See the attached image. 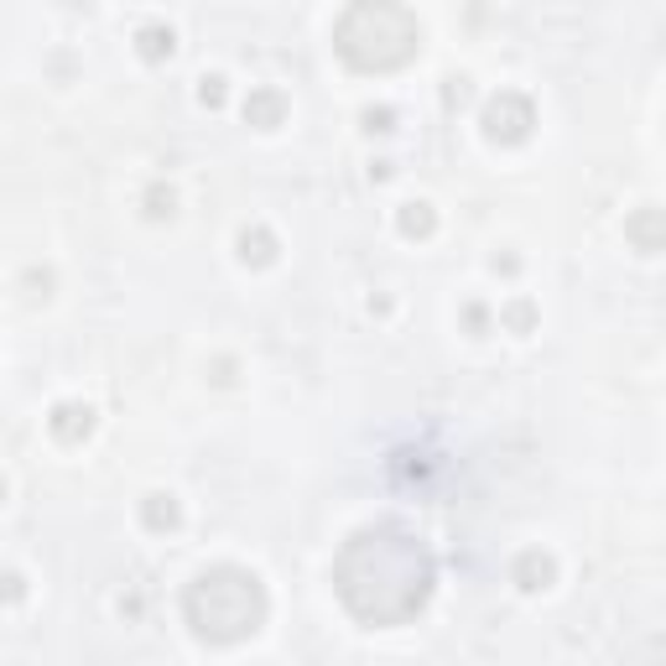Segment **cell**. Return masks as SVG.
<instances>
[{
  "mask_svg": "<svg viewBox=\"0 0 666 666\" xmlns=\"http://www.w3.org/2000/svg\"><path fill=\"white\" fill-rule=\"evenodd\" d=\"M432 584H437V563H432L428 542H417L396 521L354 531L333 557V593L370 630L412 625L428 609Z\"/></svg>",
  "mask_w": 666,
  "mask_h": 666,
  "instance_id": "1",
  "label": "cell"
},
{
  "mask_svg": "<svg viewBox=\"0 0 666 666\" xmlns=\"http://www.w3.org/2000/svg\"><path fill=\"white\" fill-rule=\"evenodd\" d=\"M266 614H271L266 584L251 568H235V563L203 568L193 584L182 588V620L209 646H240V641H251L255 630L266 625Z\"/></svg>",
  "mask_w": 666,
  "mask_h": 666,
  "instance_id": "2",
  "label": "cell"
},
{
  "mask_svg": "<svg viewBox=\"0 0 666 666\" xmlns=\"http://www.w3.org/2000/svg\"><path fill=\"white\" fill-rule=\"evenodd\" d=\"M422 47V21L407 0H349L333 21V53L354 74H396Z\"/></svg>",
  "mask_w": 666,
  "mask_h": 666,
  "instance_id": "3",
  "label": "cell"
},
{
  "mask_svg": "<svg viewBox=\"0 0 666 666\" xmlns=\"http://www.w3.org/2000/svg\"><path fill=\"white\" fill-rule=\"evenodd\" d=\"M479 125H485V136H490L495 146H521V141L531 136V125H536V104H531L526 95H515V89H500V95L485 104Z\"/></svg>",
  "mask_w": 666,
  "mask_h": 666,
  "instance_id": "4",
  "label": "cell"
},
{
  "mask_svg": "<svg viewBox=\"0 0 666 666\" xmlns=\"http://www.w3.org/2000/svg\"><path fill=\"white\" fill-rule=\"evenodd\" d=\"M625 240H630V251H641V255H662L666 251V209H630L625 214Z\"/></svg>",
  "mask_w": 666,
  "mask_h": 666,
  "instance_id": "5",
  "label": "cell"
},
{
  "mask_svg": "<svg viewBox=\"0 0 666 666\" xmlns=\"http://www.w3.org/2000/svg\"><path fill=\"white\" fill-rule=\"evenodd\" d=\"M47 432H53L58 443H68V448H79L84 437L95 432V407H89V401H58L53 417H47Z\"/></svg>",
  "mask_w": 666,
  "mask_h": 666,
  "instance_id": "6",
  "label": "cell"
},
{
  "mask_svg": "<svg viewBox=\"0 0 666 666\" xmlns=\"http://www.w3.org/2000/svg\"><path fill=\"white\" fill-rule=\"evenodd\" d=\"M510 584L521 588V593H542V588L557 584V563H552L542 547H531L515 557V568H510Z\"/></svg>",
  "mask_w": 666,
  "mask_h": 666,
  "instance_id": "7",
  "label": "cell"
},
{
  "mask_svg": "<svg viewBox=\"0 0 666 666\" xmlns=\"http://www.w3.org/2000/svg\"><path fill=\"white\" fill-rule=\"evenodd\" d=\"M281 120H287V95L281 89H251V99H245V125L276 131Z\"/></svg>",
  "mask_w": 666,
  "mask_h": 666,
  "instance_id": "8",
  "label": "cell"
},
{
  "mask_svg": "<svg viewBox=\"0 0 666 666\" xmlns=\"http://www.w3.org/2000/svg\"><path fill=\"white\" fill-rule=\"evenodd\" d=\"M276 251H281V245H276V235L266 224H245V230H240V260H245V266H271Z\"/></svg>",
  "mask_w": 666,
  "mask_h": 666,
  "instance_id": "9",
  "label": "cell"
},
{
  "mask_svg": "<svg viewBox=\"0 0 666 666\" xmlns=\"http://www.w3.org/2000/svg\"><path fill=\"white\" fill-rule=\"evenodd\" d=\"M141 521H146V531H177L182 526V506L173 495H146L141 500Z\"/></svg>",
  "mask_w": 666,
  "mask_h": 666,
  "instance_id": "10",
  "label": "cell"
},
{
  "mask_svg": "<svg viewBox=\"0 0 666 666\" xmlns=\"http://www.w3.org/2000/svg\"><path fill=\"white\" fill-rule=\"evenodd\" d=\"M396 230H401L407 240H428L432 230H437V214H432V203H422V198H417V203H401V214H396Z\"/></svg>",
  "mask_w": 666,
  "mask_h": 666,
  "instance_id": "11",
  "label": "cell"
},
{
  "mask_svg": "<svg viewBox=\"0 0 666 666\" xmlns=\"http://www.w3.org/2000/svg\"><path fill=\"white\" fill-rule=\"evenodd\" d=\"M136 53L146 63H167L177 53V37H173V26H141L136 32Z\"/></svg>",
  "mask_w": 666,
  "mask_h": 666,
  "instance_id": "12",
  "label": "cell"
},
{
  "mask_svg": "<svg viewBox=\"0 0 666 666\" xmlns=\"http://www.w3.org/2000/svg\"><path fill=\"white\" fill-rule=\"evenodd\" d=\"M141 203H146V219H157V224H162V219H173V214H177V193L167 188V182H152Z\"/></svg>",
  "mask_w": 666,
  "mask_h": 666,
  "instance_id": "13",
  "label": "cell"
},
{
  "mask_svg": "<svg viewBox=\"0 0 666 666\" xmlns=\"http://www.w3.org/2000/svg\"><path fill=\"white\" fill-rule=\"evenodd\" d=\"M506 323H510L515 333H526L531 323H536V308H531V302H510V308H506Z\"/></svg>",
  "mask_w": 666,
  "mask_h": 666,
  "instance_id": "14",
  "label": "cell"
},
{
  "mask_svg": "<svg viewBox=\"0 0 666 666\" xmlns=\"http://www.w3.org/2000/svg\"><path fill=\"white\" fill-rule=\"evenodd\" d=\"M198 99H203L209 110H219V104H224V79H219V74H209V79L198 84Z\"/></svg>",
  "mask_w": 666,
  "mask_h": 666,
  "instance_id": "15",
  "label": "cell"
},
{
  "mask_svg": "<svg viewBox=\"0 0 666 666\" xmlns=\"http://www.w3.org/2000/svg\"><path fill=\"white\" fill-rule=\"evenodd\" d=\"M365 131H391V120H396V110H386V104H380V110H365Z\"/></svg>",
  "mask_w": 666,
  "mask_h": 666,
  "instance_id": "16",
  "label": "cell"
},
{
  "mask_svg": "<svg viewBox=\"0 0 666 666\" xmlns=\"http://www.w3.org/2000/svg\"><path fill=\"white\" fill-rule=\"evenodd\" d=\"M464 318H469V329H485V308H479V302H469V308H464Z\"/></svg>",
  "mask_w": 666,
  "mask_h": 666,
  "instance_id": "17",
  "label": "cell"
}]
</instances>
